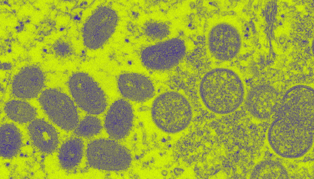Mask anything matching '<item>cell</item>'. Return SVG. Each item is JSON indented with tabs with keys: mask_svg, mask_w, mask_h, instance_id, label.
<instances>
[{
	"mask_svg": "<svg viewBox=\"0 0 314 179\" xmlns=\"http://www.w3.org/2000/svg\"><path fill=\"white\" fill-rule=\"evenodd\" d=\"M267 132L270 147L277 155L287 159L304 155L314 141V114L300 109H281Z\"/></svg>",
	"mask_w": 314,
	"mask_h": 179,
	"instance_id": "6da1fadb",
	"label": "cell"
},
{
	"mask_svg": "<svg viewBox=\"0 0 314 179\" xmlns=\"http://www.w3.org/2000/svg\"><path fill=\"white\" fill-rule=\"evenodd\" d=\"M200 97L210 111L219 114L232 113L244 99L243 84L237 73L227 68L218 67L207 73L199 87Z\"/></svg>",
	"mask_w": 314,
	"mask_h": 179,
	"instance_id": "7a4b0ae2",
	"label": "cell"
},
{
	"mask_svg": "<svg viewBox=\"0 0 314 179\" xmlns=\"http://www.w3.org/2000/svg\"><path fill=\"white\" fill-rule=\"evenodd\" d=\"M207 50L210 56L220 61L235 58L242 45L241 26L234 16L225 15L213 18L205 33Z\"/></svg>",
	"mask_w": 314,
	"mask_h": 179,
	"instance_id": "3957f363",
	"label": "cell"
},
{
	"mask_svg": "<svg viewBox=\"0 0 314 179\" xmlns=\"http://www.w3.org/2000/svg\"><path fill=\"white\" fill-rule=\"evenodd\" d=\"M151 114L156 126L170 134L186 129L193 116L192 109L188 100L180 94L174 91L164 93L155 99Z\"/></svg>",
	"mask_w": 314,
	"mask_h": 179,
	"instance_id": "277c9868",
	"label": "cell"
},
{
	"mask_svg": "<svg viewBox=\"0 0 314 179\" xmlns=\"http://www.w3.org/2000/svg\"><path fill=\"white\" fill-rule=\"evenodd\" d=\"M86 153L90 166L102 170H124L129 167L132 161L126 148L110 140H94L88 145Z\"/></svg>",
	"mask_w": 314,
	"mask_h": 179,
	"instance_id": "5b68a950",
	"label": "cell"
},
{
	"mask_svg": "<svg viewBox=\"0 0 314 179\" xmlns=\"http://www.w3.org/2000/svg\"><path fill=\"white\" fill-rule=\"evenodd\" d=\"M42 108L49 118L61 129L71 131L78 125L76 109L70 98L54 89L42 92L39 99Z\"/></svg>",
	"mask_w": 314,
	"mask_h": 179,
	"instance_id": "8992f818",
	"label": "cell"
},
{
	"mask_svg": "<svg viewBox=\"0 0 314 179\" xmlns=\"http://www.w3.org/2000/svg\"><path fill=\"white\" fill-rule=\"evenodd\" d=\"M118 22L117 14L113 9L104 6L97 9L83 26L82 36L85 46L91 50L101 47L114 32Z\"/></svg>",
	"mask_w": 314,
	"mask_h": 179,
	"instance_id": "52a82bcc",
	"label": "cell"
},
{
	"mask_svg": "<svg viewBox=\"0 0 314 179\" xmlns=\"http://www.w3.org/2000/svg\"><path fill=\"white\" fill-rule=\"evenodd\" d=\"M184 42L173 38L160 42L144 48L141 54L144 65L154 70H165L176 65L186 52Z\"/></svg>",
	"mask_w": 314,
	"mask_h": 179,
	"instance_id": "ba28073f",
	"label": "cell"
},
{
	"mask_svg": "<svg viewBox=\"0 0 314 179\" xmlns=\"http://www.w3.org/2000/svg\"><path fill=\"white\" fill-rule=\"evenodd\" d=\"M69 86L75 101L85 111L97 114L105 109L106 100L103 92L87 74L75 73L69 80Z\"/></svg>",
	"mask_w": 314,
	"mask_h": 179,
	"instance_id": "9c48e42d",
	"label": "cell"
},
{
	"mask_svg": "<svg viewBox=\"0 0 314 179\" xmlns=\"http://www.w3.org/2000/svg\"><path fill=\"white\" fill-rule=\"evenodd\" d=\"M279 97L277 91L272 86L258 85L252 88L248 94L247 107L255 118L265 120L274 113L278 104Z\"/></svg>",
	"mask_w": 314,
	"mask_h": 179,
	"instance_id": "30bf717a",
	"label": "cell"
},
{
	"mask_svg": "<svg viewBox=\"0 0 314 179\" xmlns=\"http://www.w3.org/2000/svg\"><path fill=\"white\" fill-rule=\"evenodd\" d=\"M133 114L130 105L120 99L111 106L106 115L105 126L110 136L115 140L126 137L132 127Z\"/></svg>",
	"mask_w": 314,
	"mask_h": 179,
	"instance_id": "8fae6325",
	"label": "cell"
},
{
	"mask_svg": "<svg viewBox=\"0 0 314 179\" xmlns=\"http://www.w3.org/2000/svg\"><path fill=\"white\" fill-rule=\"evenodd\" d=\"M44 77L41 70L35 65L22 68L15 76L12 84L13 94L21 99L36 97L42 88Z\"/></svg>",
	"mask_w": 314,
	"mask_h": 179,
	"instance_id": "7c38bea8",
	"label": "cell"
},
{
	"mask_svg": "<svg viewBox=\"0 0 314 179\" xmlns=\"http://www.w3.org/2000/svg\"><path fill=\"white\" fill-rule=\"evenodd\" d=\"M118 83L122 95L134 101H146L152 97L154 91L151 82L146 77L137 73L122 74L118 78Z\"/></svg>",
	"mask_w": 314,
	"mask_h": 179,
	"instance_id": "4fadbf2b",
	"label": "cell"
},
{
	"mask_svg": "<svg viewBox=\"0 0 314 179\" xmlns=\"http://www.w3.org/2000/svg\"><path fill=\"white\" fill-rule=\"evenodd\" d=\"M28 129L32 143L40 151L50 154L56 150L59 143L58 135L51 124L43 120L36 119L30 122Z\"/></svg>",
	"mask_w": 314,
	"mask_h": 179,
	"instance_id": "5bb4252c",
	"label": "cell"
},
{
	"mask_svg": "<svg viewBox=\"0 0 314 179\" xmlns=\"http://www.w3.org/2000/svg\"><path fill=\"white\" fill-rule=\"evenodd\" d=\"M0 153L2 157L10 158L19 152L22 144V138L19 129L13 124H5L0 130Z\"/></svg>",
	"mask_w": 314,
	"mask_h": 179,
	"instance_id": "9a60e30c",
	"label": "cell"
},
{
	"mask_svg": "<svg viewBox=\"0 0 314 179\" xmlns=\"http://www.w3.org/2000/svg\"><path fill=\"white\" fill-rule=\"evenodd\" d=\"M83 149V142L79 138H72L64 142L59 149L58 155L61 167L69 170L78 165L82 158Z\"/></svg>",
	"mask_w": 314,
	"mask_h": 179,
	"instance_id": "2e32d148",
	"label": "cell"
},
{
	"mask_svg": "<svg viewBox=\"0 0 314 179\" xmlns=\"http://www.w3.org/2000/svg\"><path fill=\"white\" fill-rule=\"evenodd\" d=\"M289 174L285 166L280 162L266 160L258 163L251 174L252 179H288Z\"/></svg>",
	"mask_w": 314,
	"mask_h": 179,
	"instance_id": "e0dca14e",
	"label": "cell"
},
{
	"mask_svg": "<svg viewBox=\"0 0 314 179\" xmlns=\"http://www.w3.org/2000/svg\"><path fill=\"white\" fill-rule=\"evenodd\" d=\"M4 110L10 119L20 123L31 122L36 115L34 107L28 103L20 100L9 101L5 104Z\"/></svg>",
	"mask_w": 314,
	"mask_h": 179,
	"instance_id": "ac0fdd59",
	"label": "cell"
},
{
	"mask_svg": "<svg viewBox=\"0 0 314 179\" xmlns=\"http://www.w3.org/2000/svg\"><path fill=\"white\" fill-rule=\"evenodd\" d=\"M102 129L101 121L92 116L85 117L75 128V133L77 136L89 138L98 133Z\"/></svg>",
	"mask_w": 314,
	"mask_h": 179,
	"instance_id": "d6986e66",
	"label": "cell"
},
{
	"mask_svg": "<svg viewBox=\"0 0 314 179\" xmlns=\"http://www.w3.org/2000/svg\"><path fill=\"white\" fill-rule=\"evenodd\" d=\"M146 35L152 39H162L169 33L168 26L163 22H153L148 23L144 28Z\"/></svg>",
	"mask_w": 314,
	"mask_h": 179,
	"instance_id": "ffe728a7",
	"label": "cell"
},
{
	"mask_svg": "<svg viewBox=\"0 0 314 179\" xmlns=\"http://www.w3.org/2000/svg\"><path fill=\"white\" fill-rule=\"evenodd\" d=\"M53 48L55 54L60 56L66 55L70 51L69 46L66 43L61 40L56 41L53 45Z\"/></svg>",
	"mask_w": 314,
	"mask_h": 179,
	"instance_id": "44dd1931",
	"label": "cell"
},
{
	"mask_svg": "<svg viewBox=\"0 0 314 179\" xmlns=\"http://www.w3.org/2000/svg\"><path fill=\"white\" fill-rule=\"evenodd\" d=\"M11 67V65L9 63H4L1 65V68L3 69H10Z\"/></svg>",
	"mask_w": 314,
	"mask_h": 179,
	"instance_id": "7402d4cb",
	"label": "cell"
}]
</instances>
